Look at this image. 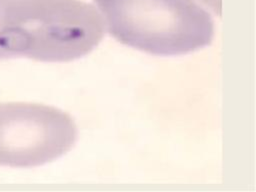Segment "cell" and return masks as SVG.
Wrapping results in <instances>:
<instances>
[{
    "label": "cell",
    "instance_id": "1",
    "mask_svg": "<svg viewBox=\"0 0 256 192\" xmlns=\"http://www.w3.org/2000/svg\"><path fill=\"white\" fill-rule=\"evenodd\" d=\"M106 30L83 0H0V60L66 62L98 46Z\"/></svg>",
    "mask_w": 256,
    "mask_h": 192
},
{
    "label": "cell",
    "instance_id": "2",
    "mask_svg": "<svg viewBox=\"0 0 256 192\" xmlns=\"http://www.w3.org/2000/svg\"><path fill=\"white\" fill-rule=\"evenodd\" d=\"M105 30L140 51L175 56L210 45L214 21L194 0H92Z\"/></svg>",
    "mask_w": 256,
    "mask_h": 192
},
{
    "label": "cell",
    "instance_id": "3",
    "mask_svg": "<svg viewBox=\"0 0 256 192\" xmlns=\"http://www.w3.org/2000/svg\"><path fill=\"white\" fill-rule=\"evenodd\" d=\"M77 126L66 112L52 106L0 104V165L35 167L68 152L77 140Z\"/></svg>",
    "mask_w": 256,
    "mask_h": 192
}]
</instances>
